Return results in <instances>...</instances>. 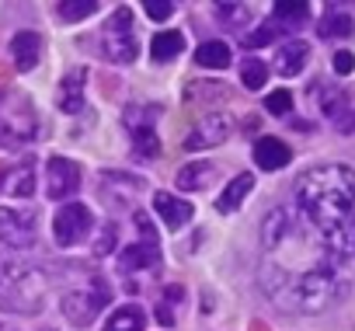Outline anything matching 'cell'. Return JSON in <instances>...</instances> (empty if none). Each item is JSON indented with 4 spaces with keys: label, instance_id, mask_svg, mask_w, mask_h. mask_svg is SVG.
<instances>
[{
    "label": "cell",
    "instance_id": "1",
    "mask_svg": "<svg viewBox=\"0 0 355 331\" xmlns=\"http://www.w3.org/2000/svg\"><path fill=\"white\" fill-rule=\"evenodd\" d=\"M296 206L310 217L320 234L345 217H352L355 206V171L345 164H317L296 178Z\"/></svg>",
    "mask_w": 355,
    "mask_h": 331
},
{
    "label": "cell",
    "instance_id": "2",
    "mask_svg": "<svg viewBox=\"0 0 355 331\" xmlns=\"http://www.w3.org/2000/svg\"><path fill=\"white\" fill-rule=\"evenodd\" d=\"M265 289L279 307L300 310V314H320L327 310L334 300H341L345 282L334 262L313 265L300 275H289L282 269H265Z\"/></svg>",
    "mask_w": 355,
    "mask_h": 331
},
{
    "label": "cell",
    "instance_id": "3",
    "mask_svg": "<svg viewBox=\"0 0 355 331\" xmlns=\"http://www.w3.org/2000/svg\"><path fill=\"white\" fill-rule=\"evenodd\" d=\"M46 300V282L35 265L18 251H0V307L11 314H39Z\"/></svg>",
    "mask_w": 355,
    "mask_h": 331
},
{
    "label": "cell",
    "instance_id": "4",
    "mask_svg": "<svg viewBox=\"0 0 355 331\" xmlns=\"http://www.w3.org/2000/svg\"><path fill=\"white\" fill-rule=\"evenodd\" d=\"M35 136H39V115L32 101L15 87H0V150H18Z\"/></svg>",
    "mask_w": 355,
    "mask_h": 331
},
{
    "label": "cell",
    "instance_id": "5",
    "mask_svg": "<svg viewBox=\"0 0 355 331\" xmlns=\"http://www.w3.org/2000/svg\"><path fill=\"white\" fill-rule=\"evenodd\" d=\"M108 282L101 279V275H91V279H84L80 286H73L67 296H63V317L70 321V324H77V328H84V324H91L105 307H108Z\"/></svg>",
    "mask_w": 355,
    "mask_h": 331
},
{
    "label": "cell",
    "instance_id": "6",
    "mask_svg": "<svg viewBox=\"0 0 355 331\" xmlns=\"http://www.w3.org/2000/svg\"><path fill=\"white\" fill-rule=\"evenodd\" d=\"M101 42H105V60H112V63H132L136 60V28H132V15H129V8H119L108 22H105V28H101Z\"/></svg>",
    "mask_w": 355,
    "mask_h": 331
},
{
    "label": "cell",
    "instance_id": "7",
    "mask_svg": "<svg viewBox=\"0 0 355 331\" xmlns=\"http://www.w3.org/2000/svg\"><path fill=\"white\" fill-rule=\"evenodd\" d=\"M0 241L8 244V251H28L35 244V213L32 210H0Z\"/></svg>",
    "mask_w": 355,
    "mask_h": 331
},
{
    "label": "cell",
    "instance_id": "8",
    "mask_svg": "<svg viewBox=\"0 0 355 331\" xmlns=\"http://www.w3.org/2000/svg\"><path fill=\"white\" fill-rule=\"evenodd\" d=\"M91 210L84 206V203H67L56 217H53V237H56V244L60 248H73V244H80L84 237H87V230H91Z\"/></svg>",
    "mask_w": 355,
    "mask_h": 331
},
{
    "label": "cell",
    "instance_id": "9",
    "mask_svg": "<svg viewBox=\"0 0 355 331\" xmlns=\"http://www.w3.org/2000/svg\"><path fill=\"white\" fill-rule=\"evenodd\" d=\"M77 189H80V168H77V160L53 157L49 168H46V196L60 203V199H70Z\"/></svg>",
    "mask_w": 355,
    "mask_h": 331
},
{
    "label": "cell",
    "instance_id": "10",
    "mask_svg": "<svg viewBox=\"0 0 355 331\" xmlns=\"http://www.w3.org/2000/svg\"><path fill=\"white\" fill-rule=\"evenodd\" d=\"M227 133H230V119L220 115V112H213V115H206V119L189 133L185 150H209V146H220V143L227 139Z\"/></svg>",
    "mask_w": 355,
    "mask_h": 331
},
{
    "label": "cell",
    "instance_id": "11",
    "mask_svg": "<svg viewBox=\"0 0 355 331\" xmlns=\"http://www.w3.org/2000/svg\"><path fill=\"white\" fill-rule=\"evenodd\" d=\"M153 210H157V217H160V223H164L167 230H182V227L196 217L192 203L178 199V196H171V192H157V196H153Z\"/></svg>",
    "mask_w": 355,
    "mask_h": 331
},
{
    "label": "cell",
    "instance_id": "12",
    "mask_svg": "<svg viewBox=\"0 0 355 331\" xmlns=\"http://www.w3.org/2000/svg\"><path fill=\"white\" fill-rule=\"evenodd\" d=\"M35 189V164L32 160H21L15 168L0 171V192L4 196H18V199H28Z\"/></svg>",
    "mask_w": 355,
    "mask_h": 331
},
{
    "label": "cell",
    "instance_id": "13",
    "mask_svg": "<svg viewBox=\"0 0 355 331\" xmlns=\"http://www.w3.org/2000/svg\"><path fill=\"white\" fill-rule=\"evenodd\" d=\"M150 265H160V248H157V237H143L136 244H129L119 258V269L122 272H139V269H150Z\"/></svg>",
    "mask_w": 355,
    "mask_h": 331
},
{
    "label": "cell",
    "instance_id": "14",
    "mask_svg": "<svg viewBox=\"0 0 355 331\" xmlns=\"http://www.w3.org/2000/svg\"><path fill=\"white\" fill-rule=\"evenodd\" d=\"M254 160H258V168H261V171H282L286 164L293 160V153H289V146H286L282 139H275V136H261V139L254 143Z\"/></svg>",
    "mask_w": 355,
    "mask_h": 331
},
{
    "label": "cell",
    "instance_id": "15",
    "mask_svg": "<svg viewBox=\"0 0 355 331\" xmlns=\"http://www.w3.org/2000/svg\"><path fill=\"white\" fill-rule=\"evenodd\" d=\"M306 60H310V46L306 42H286V46H279L275 49V70L282 74V77H296L303 67H306Z\"/></svg>",
    "mask_w": 355,
    "mask_h": 331
},
{
    "label": "cell",
    "instance_id": "16",
    "mask_svg": "<svg viewBox=\"0 0 355 331\" xmlns=\"http://www.w3.org/2000/svg\"><path fill=\"white\" fill-rule=\"evenodd\" d=\"M84 84H87V70H70L60 80V108L67 115H73V112L84 108Z\"/></svg>",
    "mask_w": 355,
    "mask_h": 331
},
{
    "label": "cell",
    "instance_id": "17",
    "mask_svg": "<svg viewBox=\"0 0 355 331\" xmlns=\"http://www.w3.org/2000/svg\"><path fill=\"white\" fill-rule=\"evenodd\" d=\"M293 227H296V220H293L289 210H272V213L265 217V223H261V241H265V248H279V244L293 234Z\"/></svg>",
    "mask_w": 355,
    "mask_h": 331
},
{
    "label": "cell",
    "instance_id": "18",
    "mask_svg": "<svg viewBox=\"0 0 355 331\" xmlns=\"http://www.w3.org/2000/svg\"><path fill=\"white\" fill-rule=\"evenodd\" d=\"M39 49H42V39L35 35V32H18L15 39H11V56H15V67L25 74V70H32L35 63H39Z\"/></svg>",
    "mask_w": 355,
    "mask_h": 331
},
{
    "label": "cell",
    "instance_id": "19",
    "mask_svg": "<svg viewBox=\"0 0 355 331\" xmlns=\"http://www.w3.org/2000/svg\"><path fill=\"white\" fill-rule=\"evenodd\" d=\"M251 189H254V178H251V175H237V178H230V185H227V189L220 192V199H216V210H220L223 217L237 213L241 203L251 196Z\"/></svg>",
    "mask_w": 355,
    "mask_h": 331
},
{
    "label": "cell",
    "instance_id": "20",
    "mask_svg": "<svg viewBox=\"0 0 355 331\" xmlns=\"http://www.w3.org/2000/svg\"><path fill=\"white\" fill-rule=\"evenodd\" d=\"M143 328H146V310L136 303H125L105 321L101 331H143Z\"/></svg>",
    "mask_w": 355,
    "mask_h": 331
},
{
    "label": "cell",
    "instance_id": "21",
    "mask_svg": "<svg viewBox=\"0 0 355 331\" xmlns=\"http://www.w3.org/2000/svg\"><path fill=\"white\" fill-rule=\"evenodd\" d=\"M216 175V168L209 160H192L189 168H182L178 171V189H185V192H199V189H206L209 185V178Z\"/></svg>",
    "mask_w": 355,
    "mask_h": 331
},
{
    "label": "cell",
    "instance_id": "22",
    "mask_svg": "<svg viewBox=\"0 0 355 331\" xmlns=\"http://www.w3.org/2000/svg\"><path fill=\"white\" fill-rule=\"evenodd\" d=\"M306 18H310V4H303V0H279L272 8V22L279 28H300Z\"/></svg>",
    "mask_w": 355,
    "mask_h": 331
},
{
    "label": "cell",
    "instance_id": "23",
    "mask_svg": "<svg viewBox=\"0 0 355 331\" xmlns=\"http://www.w3.org/2000/svg\"><path fill=\"white\" fill-rule=\"evenodd\" d=\"M182 49H185V35L182 32H157L153 42H150V56L157 63H171L174 56H182Z\"/></svg>",
    "mask_w": 355,
    "mask_h": 331
},
{
    "label": "cell",
    "instance_id": "24",
    "mask_svg": "<svg viewBox=\"0 0 355 331\" xmlns=\"http://www.w3.org/2000/svg\"><path fill=\"white\" fill-rule=\"evenodd\" d=\"M129 143H132V157L136 160H157V153H160V139H157L153 126L129 129Z\"/></svg>",
    "mask_w": 355,
    "mask_h": 331
},
{
    "label": "cell",
    "instance_id": "25",
    "mask_svg": "<svg viewBox=\"0 0 355 331\" xmlns=\"http://www.w3.org/2000/svg\"><path fill=\"white\" fill-rule=\"evenodd\" d=\"M230 46L227 42H202L199 49H196V63L199 67H206V70H227L230 67Z\"/></svg>",
    "mask_w": 355,
    "mask_h": 331
},
{
    "label": "cell",
    "instance_id": "26",
    "mask_svg": "<svg viewBox=\"0 0 355 331\" xmlns=\"http://www.w3.org/2000/svg\"><path fill=\"white\" fill-rule=\"evenodd\" d=\"M352 28H355V22H352V15H345V11H327V15L320 18V25H317V32H320L324 39H345V35H352Z\"/></svg>",
    "mask_w": 355,
    "mask_h": 331
},
{
    "label": "cell",
    "instance_id": "27",
    "mask_svg": "<svg viewBox=\"0 0 355 331\" xmlns=\"http://www.w3.org/2000/svg\"><path fill=\"white\" fill-rule=\"evenodd\" d=\"M265 80H268V67H265L261 60L248 56V60L241 63V84H244L248 91H258V87H265Z\"/></svg>",
    "mask_w": 355,
    "mask_h": 331
},
{
    "label": "cell",
    "instance_id": "28",
    "mask_svg": "<svg viewBox=\"0 0 355 331\" xmlns=\"http://www.w3.org/2000/svg\"><path fill=\"white\" fill-rule=\"evenodd\" d=\"M98 11V0H63L56 8L60 22H80V18H91Z\"/></svg>",
    "mask_w": 355,
    "mask_h": 331
},
{
    "label": "cell",
    "instance_id": "29",
    "mask_svg": "<svg viewBox=\"0 0 355 331\" xmlns=\"http://www.w3.org/2000/svg\"><path fill=\"white\" fill-rule=\"evenodd\" d=\"M282 28L275 25V22H268V25H261L258 32H251V35H244V46L248 49H258V46H268V42H275V35H279Z\"/></svg>",
    "mask_w": 355,
    "mask_h": 331
},
{
    "label": "cell",
    "instance_id": "30",
    "mask_svg": "<svg viewBox=\"0 0 355 331\" xmlns=\"http://www.w3.org/2000/svg\"><path fill=\"white\" fill-rule=\"evenodd\" d=\"M289 108H293V94L282 87V91H272L268 98H265V112L268 115H289Z\"/></svg>",
    "mask_w": 355,
    "mask_h": 331
},
{
    "label": "cell",
    "instance_id": "31",
    "mask_svg": "<svg viewBox=\"0 0 355 331\" xmlns=\"http://www.w3.org/2000/svg\"><path fill=\"white\" fill-rule=\"evenodd\" d=\"M160 115V108H125V126L136 129V126H153V119Z\"/></svg>",
    "mask_w": 355,
    "mask_h": 331
},
{
    "label": "cell",
    "instance_id": "32",
    "mask_svg": "<svg viewBox=\"0 0 355 331\" xmlns=\"http://www.w3.org/2000/svg\"><path fill=\"white\" fill-rule=\"evenodd\" d=\"M115 237H119V227H115V223H105L101 234H98L94 255H112V251H115Z\"/></svg>",
    "mask_w": 355,
    "mask_h": 331
},
{
    "label": "cell",
    "instance_id": "33",
    "mask_svg": "<svg viewBox=\"0 0 355 331\" xmlns=\"http://www.w3.org/2000/svg\"><path fill=\"white\" fill-rule=\"evenodd\" d=\"M216 18H223L227 28H237L241 18H244V8L241 4H216Z\"/></svg>",
    "mask_w": 355,
    "mask_h": 331
},
{
    "label": "cell",
    "instance_id": "34",
    "mask_svg": "<svg viewBox=\"0 0 355 331\" xmlns=\"http://www.w3.org/2000/svg\"><path fill=\"white\" fill-rule=\"evenodd\" d=\"M143 11H146L153 22H164V18H171L174 4H171V0H146V4H143Z\"/></svg>",
    "mask_w": 355,
    "mask_h": 331
},
{
    "label": "cell",
    "instance_id": "35",
    "mask_svg": "<svg viewBox=\"0 0 355 331\" xmlns=\"http://www.w3.org/2000/svg\"><path fill=\"white\" fill-rule=\"evenodd\" d=\"M355 70V56L348 53V49H341V53H334V74H341V77H348Z\"/></svg>",
    "mask_w": 355,
    "mask_h": 331
},
{
    "label": "cell",
    "instance_id": "36",
    "mask_svg": "<svg viewBox=\"0 0 355 331\" xmlns=\"http://www.w3.org/2000/svg\"><path fill=\"white\" fill-rule=\"evenodd\" d=\"M338 129H341L345 136H352V133H355V108H348V112L338 119Z\"/></svg>",
    "mask_w": 355,
    "mask_h": 331
},
{
    "label": "cell",
    "instance_id": "37",
    "mask_svg": "<svg viewBox=\"0 0 355 331\" xmlns=\"http://www.w3.org/2000/svg\"><path fill=\"white\" fill-rule=\"evenodd\" d=\"M157 321H160L164 328H174V314H171V303H160V307H157Z\"/></svg>",
    "mask_w": 355,
    "mask_h": 331
}]
</instances>
